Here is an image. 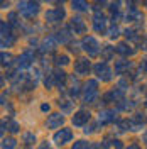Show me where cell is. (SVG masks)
Listing matches in <instances>:
<instances>
[{
    "label": "cell",
    "mask_w": 147,
    "mask_h": 149,
    "mask_svg": "<svg viewBox=\"0 0 147 149\" xmlns=\"http://www.w3.org/2000/svg\"><path fill=\"white\" fill-rule=\"evenodd\" d=\"M98 97V81L96 80H88L83 88V102L93 103Z\"/></svg>",
    "instance_id": "1"
},
{
    "label": "cell",
    "mask_w": 147,
    "mask_h": 149,
    "mask_svg": "<svg viewBox=\"0 0 147 149\" xmlns=\"http://www.w3.org/2000/svg\"><path fill=\"white\" fill-rule=\"evenodd\" d=\"M81 46H83V49L88 53V56H98L100 54V44H98V41H96L93 36L83 37Z\"/></svg>",
    "instance_id": "2"
},
{
    "label": "cell",
    "mask_w": 147,
    "mask_h": 149,
    "mask_svg": "<svg viewBox=\"0 0 147 149\" xmlns=\"http://www.w3.org/2000/svg\"><path fill=\"white\" fill-rule=\"evenodd\" d=\"M19 12L24 17H34L39 14V3L36 2H19Z\"/></svg>",
    "instance_id": "3"
},
{
    "label": "cell",
    "mask_w": 147,
    "mask_h": 149,
    "mask_svg": "<svg viewBox=\"0 0 147 149\" xmlns=\"http://www.w3.org/2000/svg\"><path fill=\"white\" fill-rule=\"evenodd\" d=\"M93 71H95V74L100 78L101 81H110L112 80V70L110 66L107 65L105 61H101V63H96V65L93 66Z\"/></svg>",
    "instance_id": "4"
},
{
    "label": "cell",
    "mask_w": 147,
    "mask_h": 149,
    "mask_svg": "<svg viewBox=\"0 0 147 149\" xmlns=\"http://www.w3.org/2000/svg\"><path fill=\"white\" fill-rule=\"evenodd\" d=\"M66 17V10L63 7H56V9H51L47 10L46 14H44V19H46V22L49 24H56V22H61L63 19Z\"/></svg>",
    "instance_id": "5"
},
{
    "label": "cell",
    "mask_w": 147,
    "mask_h": 149,
    "mask_svg": "<svg viewBox=\"0 0 147 149\" xmlns=\"http://www.w3.org/2000/svg\"><path fill=\"white\" fill-rule=\"evenodd\" d=\"M71 139H73V132H71V129H66V127L58 130L54 134V137H53L56 146H64L68 142H71Z\"/></svg>",
    "instance_id": "6"
},
{
    "label": "cell",
    "mask_w": 147,
    "mask_h": 149,
    "mask_svg": "<svg viewBox=\"0 0 147 149\" xmlns=\"http://www.w3.org/2000/svg\"><path fill=\"white\" fill-rule=\"evenodd\" d=\"M90 119H92V113L90 112H86V110H78L76 113L73 115V124L76 125V127H83L85 124H88L90 122Z\"/></svg>",
    "instance_id": "7"
},
{
    "label": "cell",
    "mask_w": 147,
    "mask_h": 149,
    "mask_svg": "<svg viewBox=\"0 0 147 149\" xmlns=\"http://www.w3.org/2000/svg\"><path fill=\"white\" fill-rule=\"evenodd\" d=\"M93 29L96 32H105V29H107V19H105V15L101 12H96L93 15Z\"/></svg>",
    "instance_id": "8"
},
{
    "label": "cell",
    "mask_w": 147,
    "mask_h": 149,
    "mask_svg": "<svg viewBox=\"0 0 147 149\" xmlns=\"http://www.w3.org/2000/svg\"><path fill=\"white\" fill-rule=\"evenodd\" d=\"M123 98V90L122 88H113L110 92H107L103 95V100L105 103H110V102H120Z\"/></svg>",
    "instance_id": "9"
},
{
    "label": "cell",
    "mask_w": 147,
    "mask_h": 149,
    "mask_svg": "<svg viewBox=\"0 0 147 149\" xmlns=\"http://www.w3.org/2000/svg\"><path fill=\"white\" fill-rule=\"evenodd\" d=\"M90 70H92V65H90V61H88V59H85V58H80V59L74 63V73L88 74V73H90Z\"/></svg>",
    "instance_id": "10"
},
{
    "label": "cell",
    "mask_w": 147,
    "mask_h": 149,
    "mask_svg": "<svg viewBox=\"0 0 147 149\" xmlns=\"http://www.w3.org/2000/svg\"><path fill=\"white\" fill-rule=\"evenodd\" d=\"M32 61H34V53L31 49H27V51H24L22 54L19 56L17 65H19V68H29L32 65Z\"/></svg>",
    "instance_id": "11"
},
{
    "label": "cell",
    "mask_w": 147,
    "mask_h": 149,
    "mask_svg": "<svg viewBox=\"0 0 147 149\" xmlns=\"http://www.w3.org/2000/svg\"><path fill=\"white\" fill-rule=\"evenodd\" d=\"M63 122H64V115L63 113H51L47 122H46V127H49V129H58V127L63 125Z\"/></svg>",
    "instance_id": "12"
},
{
    "label": "cell",
    "mask_w": 147,
    "mask_h": 149,
    "mask_svg": "<svg viewBox=\"0 0 147 149\" xmlns=\"http://www.w3.org/2000/svg\"><path fill=\"white\" fill-rule=\"evenodd\" d=\"M69 29L73 31L74 34H83L86 31V24L83 22L81 17H73L69 20Z\"/></svg>",
    "instance_id": "13"
},
{
    "label": "cell",
    "mask_w": 147,
    "mask_h": 149,
    "mask_svg": "<svg viewBox=\"0 0 147 149\" xmlns=\"http://www.w3.org/2000/svg\"><path fill=\"white\" fill-rule=\"evenodd\" d=\"M115 120H117V113H115V110H103V112H100L98 124L107 125V124H112V122H115Z\"/></svg>",
    "instance_id": "14"
},
{
    "label": "cell",
    "mask_w": 147,
    "mask_h": 149,
    "mask_svg": "<svg viewBox=\"0 0 147 149\" xmlns=\"http://www.w3.org/2000/svg\"><path fill=\"white\" fill-rule=\"evenodd\" d=\"M115 51H117L119 54H122V56H132L134 53H135V49H132L127 42H120L119 46L115 47Z\"/></svg>",
    "instance_id": "15"
},
{
    "label": "cell",
    "mask_w": 147,
    "mask_h": 149,
    "mask_svg": "<svg viewBox=\"0 0 147 149\" xmlns=\"http://www.w3.org/2000/svg\"><path fill=\"white\" fill-rule=\"evenodd\" d=\"M130 68V61L127 59H120V61H115V73L117 74H122L125 71H129Z\"/></svg>",
    "instance_id": "16"
},
{
    "label": "cell",
    "mask_w": 147,
    "mask_h": 149,
    "mask_svg": "<svg viewBox=\"0 0 147 149\" xmlns=\"http://www.w3.org/2000/svg\"><path fill=\"white\" fill-rule=\"evenodd\" d=\"M144 122H146L144 113H135V117L130 120V124H132V130H139L142 125H144Z\"/></svg>",
    "instance_id": "17"
},
{
    "label": "cell",
    "mask_w": 147,
    "mask_h": 149,
    "mask_svg": "<svg viewBox=\"0 0 147 149\" xmlns=\"http://www.w3.org/2000/svg\"><path fill=\"white\" fill-rule=\"evenodd\" d=\"M53 76H54V83L61 88V86L64 85V81H66V73L63 71V70H56L54 73H53Z\"/></svg>",
    "instance_id": "18"
},
{
    "label": "cell",
    "mask_w": 147,
    "mask_h": 149,
    "mask_svg": "<svg viewBox=\"0 0 147 149\" xmlns=\"http://www.w3.org/2000/svg\"><path fill=\"white\" fill-rule=\"evenodd\" d=\"M71 5H73V10H76V12H86L88 10L86 0H71Z\"/></svg>",
    "instance_id": "19"
},
{
    "label": "cell",
    "mask_w": 147,
    "mask_h": 149,
    "mask_svg": "<svg viewBox=\"0 0 147 149\" xmlns=\"http://www.w3.org/2000/svg\"><path fill=\"white\" fill-rule=\"evenodd\" d=\"M69 39H71V34H69V31L64 29V31H59V32H56V41H59V42H69Z\"/></svg>",
    "instance_id": "20"
},
{
    "label": "cell",
    "mask_w": 147,
    "mask_h": 149,
    "mask_svg": "<svg viewBox=\"0 0 147 149\" xmlns=\"http://www.w3.org/2000/svg\"><path fill=\"white\" fill-rule=\"evenodd\" d=\"M142 19H144V14L135 10V9H130V12L127 14V20H130V22H139Z\"/></svg>",
    "instance_id": "21"
},
{
    "label": "cell",
    "mask_w": 147,
    "mask_h": 149,
    "mask_svg": "<svg viewBox=\"0 0 147 149\" xmlns=\"http://www.w3.org/2000/svg\"><path fill=\"white\" fill-rule=\"evenodd\" d=\"M54 37H49V39H44V42H42V46H41V51L42 53H49V51H53L54 49Z\"/></svg>",
    "instance_id": "22"
},
{
    "label": "cell",
    "mask_w": 147,
    "mask_h": 149,
    "mask_svg": "<svg viewBox=\"0 0 147 149\" xmlns=\"http://www.w3.org/2000/svg\"><path fill=\"white\" fill-rule=\"evenodd\" d=\"M17 148V141L14 137H5L2 141V149H15Z\"/></svg>",
    "instance_id": "23"
},
{
    "label": "cell",
    "mask_w": 147,
    "mask_h": 149,
    "mask_svg": "<svg viewBox=\"0 0 147 149\" xmlns=\"http://www.w3.org/2000/svg\"><path fill=\"white\" fill-rule=\"evenodd\" d=\"M69 63V58H68V54H58L54 58V65L56 66H66Z\"/></svg>",
    "instance_id": "24"
},
{
    "label": "cell",
    "mask_w": 147,
    "mask_h": 149,
    "mask_svg": "<svg viewBox=\"0 0 147 149\" xmlns=\"http://www.w3.org/2000/svg\"><path fill=\"white\" fill-rule=\"evenodd\" d=\"M117 129H119L120 132H125V130H132V124H130V120H120L119 124H117Z\"/></svg>",
    "instance_id": "25"
},
{
    "label": "cell",
    "mask_w": 147,
    "mask_h": 149,
    "mask_svg": "<svg viewBox=\"0 0 147 149\" xmlns=\"http://www.w3.org/2000/svg\"><path fill=\"white\" fill-rule=\"evenodd\" d=\"M14 44V36L7 34V36H2V47H9Z\"/></svg>",
    "instance_id": "26"
},
{
    "label": "cell",
    "mask_w": 147,
    "mask_h": 149,
    "mask_svg": "<svg viewBox=\"0 0 147 149\" xmlns=\"http://www.w3.org/2000/svg\"><path fill=\"white\" fill-rule=\"evenodd\" d=\"M71 149H90V142H86V141H76Z\"/></svg>",
    "instance_id": "27"
},
{
    "label": "cell",
    "mask_w": 147,
    "mask_h": 149,
    "mask_svg": "<svg viewBox=\"0 0 147 149\" xmlns=\"http://www.w3.org/2000/svg\"><path fill=\"white\" fill-rule=\"evenodd\" d=\"M78 93H80V83H78V80H73V86L69 88V95L78 97Z\"/></svg>",
    "instance_id": "28"
},
{
    "label": "cell",
    "mask_w": 147,
    "mask_h": 149,
    "mask_svg": "<svg viewBox=\"0 0 147 149\" xmlns=\"http://www.w3.org/2000/svg\"><path fill=\"white\" fill-rule=\"evenodd\" d=\"M22 139H24V142H26V144H32V142H36V136H34V134H32V132H26V134H24V136H22Z\"/></svg>",
    "instance_id": "29"
},
{
    "label": "cell",
    "mask_w": 147,
    "mask_h": 149,
    "mask_svg": "<svg viewBox=\"0 0 147 149\" xmlns=\"http://www.w3.org/2000/svg\"><path fill=\"white\" fill-rule=\"evenodd\" d=\"M125 37H127V39H132V41H140V37L137 36V32H135L134 29H127V31H125Z\"/></svg>",
    "instance_id": "30"
},
{
    "label": "cell",
    "mask_w": 147,
    "mask_h": 149,
    "mask_svg": "<svg viewBox=\"0 0 147 149\" xmlns=\"http://www.w3.org/2000/svg\"><path fill=\"white\" fill-rule=\"evenodd\" d=\"M7 125H9V130H10V132H14V134L20 130V125H19V124H17L15 120H10L9 124H7Z\"/></svg>",
    "instance_id": "31"
},
{
    "label": "cell",
    "mask_w": 147,
    "mask_h": 149,
    "mask_svg": "<svg viewBox=\"0 0 147 149\" xmlns=\"http://www.w3.org/2000/svg\"><path fill=\"white\" fill-rule=\"evenodd\" d=\"M112 54H113V47L112 46H105L103 47V58H105V59H110Z\"/></svg>",
    "instance_id": "32"
},
{
    "label": "cell",
    "mask_w": 147,
    "mask_h": 149,
    "mask_svg": "<svg viewBox=\"0 0 147 149\" xmlns=\"http://www.w3.org/2000/svg\"><path fill=\"white\" fill-rule=\"evenodd\" d=\"M0 27H2V36H7V34H12V32H10V27H9V24H7L5 20H2V24H0Z\"/></svg>",
    "instance_id": "33"
},
{
    "label": "cell",
    "mask_w": 147,
    "mask_h": 149,
    "mask_svg": "<svg viewBox=\"0 0 147 149\" xmlns=\"http://www.w3.org/2000/svg\"><path fill=\"white\" fill-rule=\"evenodd\" d=\"M59 107H61L63 112H71V103L66 102V100H61V102H59Z\"/></svg>",
    "instance_id": "34"
},
{
    "label": "cell",
    "mask_w": 147,
    "mask_h": 149,
    "mask_svg": "<svg viewBox=\"0 0 147 149\" xmlns=\"http://www.w3.org/2000/svg\"><path fill=\"white\" fill-rule=\"evenodd\" d=\"M10 59H12V56L9 53H2V65L3 66H9L10 65Z\"/></svg>",
    "instance_id": "35"
},
{
    "label": "cell",
    "mask_w": 147,
    "mask_h": 149,
    "mask_svg": "<svg viewBox=\"0 0 147 149\" xmlns=\"http://www.w3.org/2000/svg\"><path fill=\"white\" fill-rule=\"evenodd\" d=\"M7 19H9V22L12 26H17V14H15V12H10Z\"/></svg>",
    "instance_id": "36"
},
{
    "label": "cell",
    "mask_w": 147,
    "mask_h": 149,
    "mask_svg": "<svg viewBox=\"0 0 147 149\" xmlns=\"http://www.w3.org/2000/svg\"><path fill=\"white\" fill-rule=\"evenodd\" d=\"M119 36H120L119 27H117V26H113V27L110 29V37H112V39H115V37H119Z\"/></svg>",
    "instance_id": "37"
},
{
    "label": "cell",
    "mask_w": 147,
    "mask_h": 149,
    "mask_svg": "<svg viewBox=\"0 0 147 149\" xmlns=\"http://www.w3.org/2000/svg\"><path fill=\"white\" fill-rule=\"evenodd\" d=\"M107 5V0H95V9H100Z\"/></svg>",
    "instance_id": "38"
},
{
    "label": "cell",
    "mask_w": 147,
    "mask_h": 149,
    "mask_svg": "<svg viewBox=\"0 0 147 149\" xmlns=\"http://www.w3.org/2000/svg\"><path fill=\"white\" fill-rule=\"evenodd\" d=\"M140 70L147 71V58H146V59H142V63H140Z\"/></svg>",
    "instance_id": "39"
},
{
    "label": "cell",
    "mask_w": 147,
    "mask_h": 149,
    "mask_svg": "<svg viewBox=\"0 0 147 149\" xmlns=\"http://www.w3.org/2000/svg\"><path fill=\"white\" fill-rule=\"evenodd\" d=\"M142 49H146L147 51V36L142 37Z\"/></svg>",
    "instance_id": "40"
},
{
    "label": "cell",
    "mask_w": 147,
    "mask_h": 149,
    "mask_svg": "<svg viewBox=\"0 0 147 149\" xmlns=\"http://www.w3.org/2000/svg\"><path fill=\"white\" fill-rule=\"evenodd\" d=\"M49 109H51V107H49V103H44V105L41 107V110H42V112H49Z\"/></svg>",
    "instance_id": "41"
},
{
    "label": "cell",
    "mask_w": 147,
    "mask_h": 149,
    "mask_svg": "<svg viewBox=\"0 0 147 149\" xmlns=\"http://www.w3.org/2000/svg\"><path fill=\"white\" fill-rule=\"evenodd\" d=\"M113 146L117 149H122V142H120V141H113Z\"/></svg>",
    "instance_id": "42"
},
{
    "label": "cell",
    "mask_w": 147,
    "mask_h": 149,
    "mask_svg": "<svg viewBox=\"0 0 147 149\" xmlns=\"http://www.w3.org/2000/svg\"><path fill=\"white\" fill-rule=\"evenodd\" d=\"M127 149H140V148H139L137 144H132V146H129V148H127Z\"/></svg>",
    "instance_id": "43"
},
{
    "label": "cell",
    "mask_w": 147,
    "mask_h": 149,
    "mask_svg": "<svg viewBox=\"0 0 147 149\" xmlns=\"http://www.w3.org/2000/svg\"><path fill=\"white\" fill-rule=\"evenodd\" d=\"M41 149H49V146H47V144H42V146H41Z\"/></svg>",
    "instance_id": "44"
},
{
    "label": "cell",
    "mask_w": 147,
    "mask_h": 149,
    "mask_svg": "<svg viewBox=\"0 0 147 149\" xmlns=\"http://www.w3.org/2000/svg\"><path fill=\"white\" fill-rule=\"evenodd\" d=\"M144 142L147 144V130H146V134H144Z\"/></svg>",
    "instance_id": "45"
},
{
    "label": "cell",
    "mask_w": 147,
    "mask_h": 149,
    "mask_svg": "<svg viewBox=\"0 0 147 149\" xmlns=\"http://www.w3.org/2000/svg\"><path fill=\"white\" fill-rule=\"evenodd\" d=\"M142 2H144V5H146V7H147V0H142Z\"/></svg>",
    "instance_id": "46"
},
{
    "label": "cell",
    "mask_w": 147,
    "mask_h": 149,
    "mask_svg": "<svg viewBox=\"0 0 147 149\" xmlns=\"http://www.w3.org/2000/svg\"><path fill=\"white\" fill-rule=\"evenodd\" d=\"M56 2H61V3H63V2H66V0H56Z\"/></svg>",
    "instance_id": "47"
},
{
    "label": "cell",
    "mask_w": 147,
    "mask_h": 149,
    "mask_svg": "<svg viewBox=\"0 0 147 149\" xmlns=\"http://www.w3.org/2000/svg\"><path fill=\"white\" fill-rule=\"evenodd\" d=\"M44 2H49V0H44Z\"/></svg>",
    "instance_id": "48"
},
{
    "label": "cell",
    "mask_w": 147,
    "mask_h": 149,
    "mask_svg": "<svg viewBox=\"0 0 147 149\" xmlns=\"http://www.w3.org/2000/svg\"><path fill=\"white\" fill-rule=\"evenodd\" d=\"M27 149H29V148H27Z\"/></svg>",
    "instance_id": "49"
}]
</instances>
